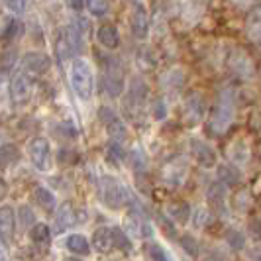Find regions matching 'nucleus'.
<instances>
[{"mask_svg":"<svg viewBox=\"0 0 261 261\" xmlns=\"http://www.w3.org/2000/svg\"><path fill=\"white\" fill-rule=\"evenodd\" d=\"M65 4L73 12H81V10L87 6V0H65Z\"/></svg>","mask_w":261,"mask_h":261,"instance_id":"nucleus-42","label":"nucleus"},{"mask_svg":"<svg viewBox=\"0 0 261 261\" xmlns=\"http://www.w3.org/2000/svg\"><path fill=\"white\" fill-rule=\"evenodd\" d=\"M181 246H183V249L191 257H198V242H196L193 236L185 234L183 238H181Z\"/></svg>","mask_w":261,"mask_h":261,"instance_id":"nucleus-31","label":"nucleus"},{"mask_svg":"<svg viewBox=\"0 0 261 261\" xmlns=\"http://www.w3.org/2000/svg\"><path fill=\"white\" fill-rule=\"evenodd\" d=\"M96 39L98 43L105 47V49H116L120 45V34H118V28L114 24H102L96 32Z\"/></svg>","mask_w":261,"mask_h":261,"instance_id":"nucleus-11","label":"nucleus"},{"mask_svg":"<svg viewBox=\"0 0 261 261\" xmlns=\"http://www.w3.org/2000/svg\"><path fill=\"white\" fill-rule=\"evenodd\" d=\"M100 193H102L105 202L108 206H112V208H120V206L130 198L126 187L118 183L114 177H105V179H102V183H100Z\"/></svg>","mask_w":261,"mask_h":261,"instance_id":"nucleus-3","label":"nucleus"},{"mask_svg":"<svg viewBox=\"0 0 261 261\" xmlns=\"http://www.w3.org/2000/svg\"><path fill=\"white\" fill-rule=\"evenodd\" d=\"M204 98L198 94V92H191L185 100V118H187V124L189 126H195L198 124L202 116H204Z\"/></svg>","mask_w":261,"mask_h":261,"instance_id":"nucleus-9","label":"nucleus"},{"mask_svg":"<svg viewBox=\"0 0 261 261\" xmlns=\"http://www.w3.org/2000/svg\"><path fill=\"white\" fill-rule=\"evenodd\" d=\"M112 236H114V248L122 249V251H130L132 242L122 228H112Z\"/></svg>","mask_w":261,"mask_h":261,"instance_id":"nucleus-30","label":"nucleus"},{"mask_svg":"<svg viewBox=\"0 0 261 261\" xmlns=\"http://www.w3.org/2000/svg\"><path fill=\"white\" fill-rule=\"evenodd\" d=\"M63 261H81V259H77V257H67V259H63Z\"/></svg>","mask_w":261,"mask_h":261,"instance_id":"nucleus-49","label":"nucleus"},{"mask_svg":"<svg viewBox=\"0 0 261 261\" xmlns=\"http://www.w3.org/2000/svg\"><path fill=\"white\" fill-rule=\"evenodd\" d=\"M92 246L96 251L100 253H110L114 248V236L110 228H98L94 234H92Z\"/></svg>","mask_w":261,"mask_h":261,"instance_id":"nucleus-14","label":"nucleus"},{"mask_svg":"<svg viewBox=\"0 0 261 261\" xmlns=\"http://www.w3.org/2000/svg\"><path fill=\"white\" fill-rule=\"evenodd\" d=\"M75 220H77V216H75V210H73V202L67 200L55 212V228H57V232L59 234L67 232L75 224Z\"/></svg>","mask_w":261,"mask_h":261,"instance_id":"nucleus-10","label":"nucleus"},{"mask_svg":"<svg viewBox=\"0 0 261 261\" xmlns=\"http://www.w3.org/2000/svg\"><path fill=\"white\" fill-rule=\"evenodd\" d=\"M87 8L92 16L100 18V16H106L108 14V8H110V0H87Z\"/></svg>","mask_w":261,"mask_h":261,"instance_id":"nucleus-29","label":"nucleus"},{"mask_svg":"<svg viewBox=\"0 0 261 261\" xmlns=\"http://www.w3.org/2000/svg\"><path fill=\"white\" fill-rule=\"evenodd\" d=\"M34 198L43 210H53L55 208V196L51 195V191H47L45 187H38L34 191Z\"/></svg>","mask_w":261,"mask_h":261,"instance_id":"nucleus-26","label":"nucleus"},{"mask_svg":"<svg viewBox=\"0 0 261 261\" xmlns=\"http://www.w3.org/2000/svg\"><path fill=\"white\" fill-rule=\"evenodd\" d=\"M22 34H24V24H22L18 18H12V20L6 22V26L2 28V32H0V43H2L4 47H8V45H12L14 41L20 38Z\"/></svg>","mask_w":261,"mask_h":261,"instance_id":"nucleus-13","label":"nucleus"},{"mask_svg":"<svg viewBox=\"0 0 261 261\" xmlns=\"http://www.w3.org/2000/svg\"><path fill=\"white\" fill-rule=\"evenodd\" d=\"M30 159L38 171H47L51 167V147L45 138H34L30 142Z\"/></svg>","mask_w":261,"mask_h":261,"instance_id":"nucleus-4","label":"nucleus"},{"mask_svg":"<svg viewBox=\"0 0 261 261\" xmlns=\"http://www.w3.org/2000/svg\"><path fill=\"white\" fill-rule=\"evenodd\" d=\"M18 214H20V222H22L24 228H30V226H34V224H36V214L32 212L30 206H20Z\"/></svg>","mask_w":261,"mask_h":261,"instance_id":"nucleus-34","label":"nucleus"},{"mask_svg":"<svg viewBox=\"0 0 261 261\" xmlns=\"http://www.w3.org/2000/svg\"><path fill=\"white\" fill-rule=\"evenodd\" d=\"M69 79L71 87L77 92L81 100H91L94 92V75H92L91 63L85 59H73L71 69H69Z\"/></svg>","mask_w":261,"mask_h":261,"instance_id":"nucleus-2","label":"nucleus"},{"mask_svg":"<svg viewBox=\"0 0 261 261\" xmlns=\"http://www.w3.org/2000/svg\"><path fill=\"white\" fill-rule=\"evenodd\" d=\"M189 214H191V208H189V204L185 200H173L169 204V216L175 218L177 222L185 224L189 220Z\"/></svg>","mask_w":261,"mask_h":261,"instance_id":"nucleus-24","label":"nucleus"},{"mask_svg":"<svg viewBox=\"0 0 261 261\" xmlns=\"http://www.w3.org/2000/svg\"><path fill=\"white\" fill-rule=\"evenodd\" d=\"M246 28H248V36L253 41H259L261 39V6H257V8H253L251 10V14L248 16V24H246Z\"/></svg>","mask_w":261,"mask_h":261,"instance_id":"nucleus-22","label":"nucleus"},{"mask_svg":"<svg viewBox=\"0 0 261 261\" xmlns=\"http://www.w3.org/2000/svg\"><path fill=\"white\" fill-rule=\"evenodd\" d=\"M193 155L206 169L216 165V153H214V149L208 147L206 144H202L200 140H193Z\"/></svg>","mask_w":261,"mask_h":261,"instance_id":"nucleus-12","label":"nucleus"},{"mask_svg":"<svg viewBox=\"0 0 261 261\" xmlns=\"http://www.w3.org/2000/svg\"><path fill=\"white\" fill-rule=\"evenodd\" d=\"M14 61H16V53H14V49H10V51H6L2 57H0V63H2V67L4 69H8V67L12 65Z\"/></svg>","mask_w":261,"mask_h":261,"instance_id":"nucleus-40","label":"nucleus"},{"mask_svg":"<svg viewBox=\"0 0 261 261\" xmlns=\"http://www.w3.org/2000/svg\"><path fill=\"white\" fill-rule=\"evenodd\" d=\"M22 67L28 73L34 75H43L51 69V57L45 55L43 51H30L22 57Z\"/></svg>","mask_w":261,"mask_h":261,"instance_id":"nucleus-7","label":"nucleus"},{"mask_svg":"<svg viewBox=\"0 0 261 261\" xmlns=\"http://www.w3.org/2000/svg\"><path fill=\"white\" fill-rule=\"evenodd\" d=\"M67 249L75 255H87L91 251V246H89V240L83 234H71L67 238Z\"/></svg>","mask_w":261,"mask_h":261,"instance_id":"nucleus-20","label":"nucleus"},{"mask_svg":"<svg viewBox=\"0 0 261 261\" xmlns=\"http://www.w3.org/2000/svg\"><path fill=\"white\" fill-rule=\"evenodd\" d=\"M10 96L14 105H26L32 96V83L26 73H18L10 83Z\"/></svg>","mask_w":261,"mask_h":261,"instance_id":"nucleus-8","label":"nucleus"},{"mask_svg":"<svg viewBox=\"0 0 261 261\" xmlns=\"http://www.w3.org/2000/svg\"><path fill=\"white\" fill-rule=\"evenodd\" d=\"M165 116H167L165 102H163V100H155V102H153V118H155V120H163Z\"/></svg>","mask_w":261,"mask_h":261,"instance_id":"nucleus-39","label":"nucleus"},{"mask_svg":"<svg viewBox=\"0 0 261 261\" xmlns=\"http://www.w3.org/2000/svg\"><path fill=\"white\" fill-rule=\"evenodd\" d=\"M124 157H126V153H124V149L120 147L118 142L108 144V147H106V159H108L112 165H120V163L124 161Z\"/></svg>","mask_w":261,"mask_h":261,"instance_id":"nucleus-28","label":"nucleus"},{"mask_svg":"<svg viewBox=\"0 0 261 261\" xmlns=\"http://www.w3.org/2000/svg\"><path fill=\"white\" fill-rule=\"evenodd\" d=\"M4 196H6V183L0 179V200H2Z\"/></svg>","mask_w":261,"mask_h":261,"instance_id":"nucleus-48","label":"nucleus"},{"mask_svg":"<svg viewBox=\"0 0 261 261\" xmlns=\"http://www.w3.org/2000/svg\"><path fill=\"white\" fill-rule=\"evenodd\" d=\"M218 179H220L224 185H230V187H234V185L240 183L242 175H240V171L236 169L234 165H230V163H224V165H220V167H218Z\"/></svg>","mask_w":261,"mask_h":261,"instance_id":"nucleus-23","label":"nucleus"},{"mask_svg":"<svg viewBox=\"0 0 261 261\" xmlns=\"http://www.w3.org/2000/svg\"><path fill=\"white\" fill-rule=\"evenodd\" d=\"M226 185L222 181H216V183L210 185L208 189V202L210 206L216 210V212H226Z\"/></svg>","mask_w":261,"mask_h":261,"instance_id":"nucleus-16","label":"nucleus"},{"mask_svg":"<svg viewBox=\"0 0 261 261\" xmlns=\"http://www.w3.org/2000/svg\"><path fill=\"white\" fill-rule=\"evenodd\" d=\"M234 108H236V94L232 89H224L218 94V102L214 106L208 120V132L212 136H222L224 132L234 122Z\"/></svg>","mask_w":261,"mask_h":261,"instance_id":"nucleus-1","label":"nucleus"},{"mask_svg":"<svg viewBox=\"0 0 261 261\" xmlns=\"http://www.w3.org/2000/svg\"><path fill=\"white\" fill-rule=\"evenodd\" d=\"M14 238V210L10 206H0V240L10 242Z\"/></svg>","mask_w":261,"mask_h":261,"instance_id":"nucleus-15","label":"nucleus"},{"mask_svg":"<svg viewBox=\"0 0 261 261\" xmlns=\"http://www.w3.org/2000/svg\"><path fill=\"white\" fill-rule=\"evenodd\" d=\"M105 91L110 96H120L124 91V81L114 69H108V73L105 75Z\"/></svg>","mask_w":261,"mask_h":261,"instance_id":"nucleus-19","label":"nucleus"},{"mask_svg":"<svg viewBox=\"0 0 261 261\" xmlns=\"http://www.w3.org/2000/svg\"><path fill=\"white\" fill-rule=\"evenodd\" d=\"M159 224H161V228H163V232L171 238H175L177 236V230H175V226L173 222H169V218L167 216H163V214H159Z\"/></svg>","mask_w":261,"mask_h":261,"instance_id":"nucleus-36","label":"nucleus"},{"mask_svg":"<svg viewBox=\"0 0 261 261\" xmlns=\"http://www.w3.org/2000/svg\"><path fill=\"white\" fill-rule=\"evenodd\" d=\"M232 4H234L236 8H240V10H244V8H249L251 4H253V0H230Z\"/></svg>","mask_w":261,"mask_h":261,"instance_id":"nucleus-45","label":"nucleus"},{"mask_svg":"<svg viewBox=\"0 0 261 261\" xmlns=\"http://www.w3.org/2000/svg\"><path fill=\"white\" fill-rule=\"evenodd\" d=\"M149 255H151V261H167V255H165L163 248L155 246V244L149 246Z\"/></svg>","mask_w":261,"mask_h":261,"instance_id":"nucleus-38","label":"nucleus"},{"mask_svg":"<svg viewBox=\"0 0 261 261\" xmlns=\"http://www.w3.org/2000/svg\"><path fill=\"white\" fill-rule=\"evenodd\" d=\"M2 4L6 6V10L12 14H22L26 12L28 0H2Z\"/></svg>","mask_w":261,"mask_h":261,"instance_id":"nucleus-33","label":"nucleus"},{"mask_svg":"<svg viewBox=\"0 0 261 261\" xmlns=\"http://www.w3.org/2000/svg\"><path fill=\"white\" fill-rule=\"evenodd\" d=\"M75 153H73V151H69V149H61V151H59V163H67V165H69V163H73V161H75Z\"/></svg>","mask_w":261,"mask_h":261,"instance_id":"nucleus-41","label":"nucleus"},{"mask_svg":"<svg viewBox=\"0 0 261 261\" xmlns=\"http://www.w3.org/2000/svg\"><path fill=\"white\" fill-rule=\"evenodd\" d=\"M30 238L39 244V246H47L49 244V238H51V232H49V226L47 224H34L32 230H30Z\"/></svg>","mask_w":261,"mask_h":261,"instance_id":"nucleus-25","label":"nucleus"},{"mask_svg":"<svg viewBox=\"0 0 261 261\" xmlns=\"http://www.w3.org/2000/svg\"><path fill=\"white\" fill-rule=\"evenodd\" d=\"M226 240H228L230 248H234V249H244V246H246V238L240 234L238 230H230V232L226 234Z\"/></svg>","mask_w":261,"mask_h":261,"instance_id":"nucleus-32","label":"nucleus"},{"mask_svg":"<svg viewBox=\"0 0 261 261\" xmlns=\"http://www.w3.org/2000/svg\"><path fill=\"white\" fill-rule=\"evenodd\" d=\"M161 85L167 91H179L185 85V73L181 69H171L161 77Z\"/></svg>","mask_w":261,"mask_h":261,"instance_id":"nucleus-18","label":"nucleus"},{"mask_svg":"<svg viewBox=\"0 0 261 261\" xmlns=\"http://www.w3.org/2000/svg\"><path fill=\"white\" fill-rule=\"evenodd\" d=\"M130 30L134 34V38L138 39H145L149 36V16H147V10L144 8V4H136L132 8Z\"/></svg>","mask_w":261,"mask_h":261,"instance_id":"nucleus-6","label":"nucleus"},{"mask_svg":"<svg viewBox=\"0 0 261 261\" xmlns=\"http://www.w3.org/2000/svg\"><path fill=\"white\" fill-rule=\"evenodd\" d=\"M98 118H100V122H102L105 126H108V124H110V122H114L118 116L110 106H100V108H98Z\"/></svg>","mask_w":261,"mask_h":261,"instance_id":"nucleus-35","label":"nucleus"},{"mask_svg":"<svg viewBox=\"0 0 261 261\" xmlns=\"http://www.w3.org/2000/svg\"><path fill=\"white\" fill-rule=\"evenodd\" d=\"M132 163H134V169L136 171H144L145 169V157L142 151H132Z\"/></svg>","mask_w":261,"mask_h":261,"instance_id":"nucleus-37","label":"nucleus"},{"mask_svg":"<svg viewBox=\"0 0 261 261\" xmlns=\"http://www.w3.org/2000/svg\"><path fill=\"white\" fill-rule=\"evenodd\" d=\"M20 255H24V257H22V259L24 261H38L39 259V253L38 251H34V249H22V251H20Z\"/></svg>","mask_w":261,"mask_h":261,"instance_id":"nucleus-43","label":"nucleus"},{"mask_svg":"<svg viewBox=\"0 0 261 261\" xmlns=\"http://www.w3.org/2000/svg\"><path fill=\"white\" fill-rule=\"evenodd\" d=\"M206 216H208V214H206V210H198V212H196V226H202V224L206 222Z\"/></svg>","mask_w":261,"mask_h":261,"instance_id":"nucleus-46","label":"nucleus"},{"mask_svg":"<svg viewBox=\"0 0 261 261\" xmlns=\"http://www.w3.org/2000/svg\"><path fill=\"white\" fill-rule=\"evenodd\" d=\"M106 130H108V136L112 138V142H124L126 138H128V130H126V124L120 120V118H116L114 122H110L108 126H106Z\"/></svg>","mask_w":261,"mask_h":261,"instance_id":"nucleus-27","label":"nucleus"},{"mask_svg":"<svg viewBox=\"0 0 261 261\" xmlns=\"http://www.w3.org/2000/svg\"><path fill=\"white\" fill-rule=\"evenodd\" d=\"M249 230H251L253 238H261V218L251 220V222H249Z\"/></svg>","mask_w":261,"mask_h":261,"instance_id":"nucleus-44","label":"nucleus"},{"mask_svg":"<svg viewBox=\"0 0 261 261\" xmlns=\"http://www.w3.org/2000/svg\"><path fill=\"white\" fill-rule=\"evenodd\" d=\"M8 257V251H6V246H4V242L0 240V261H6Z\"/></svg>","mask_w":261,"mask_h":261,"instance_id":"nucleus-47","label":"nucleus"},{"mask_svg":"<svg viewBox=\"0 0 261 261\" xmlns=\"http://www.w3.org/2000/svg\"><path fill=\"white\" fill-rule=\"evenodd\" d=\"M18 159H20V149H18V145H14V144L0 145V169L10 167Z\"/></svg>","mask_w":261,"mask_h":261,"instance_id":"nucleus-21","label":"nucleus"},{"mask_svg":"<svg viewBox=\"0 0 261 261\" xmlns=\"http://www.w3.org/2000/svg\"><path fill=\"white\" fill-rule=\"evenodd\" d=\"M228 65L232 69V73L238 75L240 79H251L253 77V61L248 53L244 49H234L230 53V59H228Z\"/></svg>","mask_w":261,"mask_h":261,"instance_id":"nucleus-5","label":"nucleus"},{"mask_svg":"<svg viewBox=\"0 0 261 261\" xmlns=\"http://www.w3.org/2000/svg\"><path fill=\"white\" fill-rule=\"evenodd\" d=\"M55 53H57V59H59L61 63L67 61V59H71V57L75 55V49H73V45L69 43V39H67L63 30L57 34V39H55Z\"/></svg>","mask_w":261,"mask_h":261,"instance_id":"nucleus-17","label":"nucleus"}]
</instances>
